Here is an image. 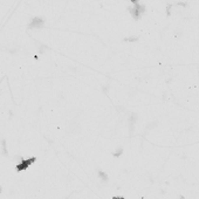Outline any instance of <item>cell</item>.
<instances>
[{"instance_id": "cell-1", "label": "cell", "mask_w": 199, "mask_h": 199, "mask_svg": "<svg viewBox=\"0 0 199 199\" xmlns=\"http://www.w3.org/2000/svg\"><path fill=\"white\" fill-rule=\"evenodd\" d=\"M128 11L130 12L133 19L139 20V18L142 17V14L145 12V6H144V5H141V4H137V5H133V6H129V7H128Z\"/></svg>"}, {"instance_id": "cell-2", "label": "cell", "mask_w": 199, "mask_h": 199, "mask_svg": "<svg viewBox=\"0 0 199 199\" xmlns=\"http://www.w3.org/2000/svg\"><path fill=\"white\" fill-rule=\"evenodd\" d=\"M43 26V19L42 18H34L33 20L31 21V24H30V27L31 28H40V27H42Z\"/></svg>"}, {"instance_id": "cell-3", "label": "cell", "mask_w": 199, "mask_h": 199, "mask_svg": "<svg viewBox=\"0 0 199 199\" xmlns=\"http://www.w3.org/2000/svg\"><path fill=\"white\" fill-rule=\"evenodd\" d=\"M171 7H172V5H167V7H166V15L167 17H170V14H171Z\"/></svg>"}, {"instance_id": "cell-4", "label": "cell", "mask_w": 199, "mask_h": 199, "mask_svg": "<svg viewBox=\"0 0 199 199\" xmlns=\"http://www.w3.org/2000/svg\"><path fill=\"white\" fill-rule=\"evenodd\" d=\"M125 41H136V40H138V37L137 36H130V37H127V39H124Z\"/></svg>"}, {"instance_id": "cell-5", "label": "cell", "mask_w": 199, "mask_h": 199, "mask_svg": "<svg viewBox=\"0 0 199 199\" xmlns=\"http://www.w3.org/2000/svg\"><path fill=\"white\" fill-rule=\"evenodd\" d=\"M131 2H133V5H137L138 4V0H130Z\"/></svg>"}, {"instance_id": "cell-6", "label": "cell", "mask_w": 199, "mask_h": 199, "mask_svg": "<svg viewBox=\"0 0 199 199\" xmlns=\"http://www.w3.org/2000/svg\"><path fill=\"white\" fill-rule=\"evenodd\" d=\"M0 191H1V190H0Z\"/></svg>"}]
</instances>
